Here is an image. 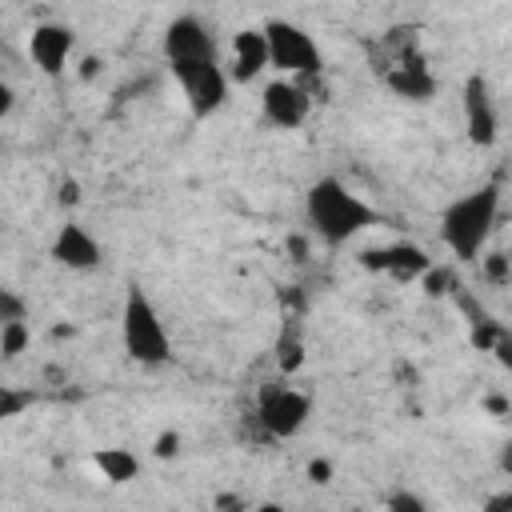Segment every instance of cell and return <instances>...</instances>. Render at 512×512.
<instances>
[{"label":"cell","instance_id":"cell-24","mask_svg":"<svg viewBox=\"0 0 512 512\" xmlns=\"http://www.w3.org/2000/svg\"><path fill=\"white\" fill-rule=\"evenodd\" d=\"M56 200H60V204H68V208H72V204H80V184H76V180H60Z\"/></svg>","mask_w":512,"mask_h":512},{"label":"cell","instance_id":"cell-18","mask_svg":"<svg viewBox=\"0 0 512 512\" xmlns=\"http://www.w3.org/2000/svg\"><path fill=\"white\" fill-rule=\"evenodd\" d=\"M276 364H280V372H288V376L304 364V344H300L296 332H284V336L276 340Z\"/></svg>","mask_w":512,"mask_h":512},{"label":"cell","instance_id":"cell-25","mask_svg":"<svg viewBox=\"0 0 512 512\" xmlns=\"http://www.w3.org/2000/svg\"><path fill=\"white\" fill-rule=\"evenodd\" d=\"M12 108H16V88L0 76V120H4V116H12Z\"/></svg>","mask_w":512,"mask_h":512},{"label":"cell","instance_id":"cell-5","mask_svg":"<svg viewBox=\"0 0 512 512\" xmlns=\"http://www.w3.org/2000/svg\"><path fill=\"white\" fill-rule=\"evenodd\" d=\"M264 44H268V68H280L284 76L292 80H312L320 68H324V56H320V44L312 40L308 28L292 24V20H264Z\"/></svg>","mask_w":512,"mask_h":512},{"label":"cell","instance_id":"cell-21","mask_svg":"<svg viewBox=\"0 0 512 512\" xmlns=\"http://www.w3.org/2000/svg\"><path fill=\"white\" fill-rule=\"evenodd\" d=\"M480 268L492 284H508V256L504 252H492V256H480Z\"/></svg>","mask_w":512,"mask_h":512},{"label":"cell","instance_id":"cell-7","mask_svg":"<svg viewBox=\"0 0 512 512\" xmlns=\"http://www.w3.org/2000/svg\"><path fill=\"white\" fill-rule=\"evenodd\" d=\"M312 416V396L292 388V384H264L256 396V424L268 440H292L304 432Z\"/></svg>","mask_w":512,"mask_h":512},{"label":"cell","instance_id":"cell-2","mask_svg":"<svg viewBox=\"0 0 512 512\" xmlns=\"http://www.w3.org/2000/svg\"><path fill=\"white\" fill-rule=\"evenodd\" d=\"M304 216H308V228L328 244V248H340L348 244L352 236H360L364 228H372L380 216L368 200H360L340 176H320L308 184L304 192Z\"/></svg>","mask_w":512,"mask_h":512},{"label":"cell","instance_id":"cell-26","mask_svg":"<svg viewBox=\"0 0 512 512\" xmlns=\"http://www.w3.org/2000/svg\"><path fill=\"white\" fill-rule=\"evenodd\" d=\"M328 476H332V464H328V460H312V464H308V480L328 484Z\"/></svg>","mask_w":512,"mask_h":512},{"label":"cell","instance_id":"cell-20","mask_svg":"<svg viewBox=\"0 0 512 512\" xmlns=\"http://www.w3.org/2000/svg\"><path fill=\"white\" fill-rule=\"evenodd\" d=\"M4 320H28V300L0 284V324Z\"/></svg>","mask_w":512,"mask_h":512},{"label":"cell","instance_id":"cell-10","mask_svg":"<svg viewBox=\"0 0 512 512\" xmlns=\"http://www.w3.org/2000/svg\"><path fill=\"white\" fill-rule=\"evenodd\" d=\"M460 104H464V136L472 148H492L500 136V112L492 100V88L480 72H472L460 88Z\"/></svg>","mask_w":512,"mask_h":512},{"label":"cell","instance_id":"cell-13","mask_svg":"<svg viewBox=\"0 0 512 512\" xmlns=\"http://www.w3.org/2000/svg\"><path fill=\"white\" fill-rule=\"evenodd\" d=\"M48 252H52V260H56L60 268H68V272H92V268H100V260H104L100 240H96L84 224H76V220H64V224L56 228Z\"/></svg>","mask_w":512,"mask_h":512},{"label":"cell","instance_id":"cell-27","mask_svg":"<svg viewBox=\"0 0 512 512\" xmlns=\"http://www.w3.org/2000/svg\"><path fill=\"white\" fill-rule=\"evenodd\" d=\"M216 508H244V500H236V496H216Z\"/></svg>","mask_w":512,"mask_h":512},{"label":"cell","instance_id":"cell-4","mask_svg":"<svg viewBox=\"0 0 512 512\" xmlns=\"http://www.w3.org/2000/svg\"><path fill=\"white\" fill-rule=\"evenodd\" d=\"M120 344L128 352V360L144 364V368H160L172 360V336L160 320V308L152 304V296L132 284L120 308Z\"/></svg>","mask_w":512,"mask_h":512},{"label":"cell","instance_id":"cell-8","mask_svg":"<svg viewBox=\"0 0 512 512\" xmlns=\"http://www.w3.org/2000/svg\"><path fill=\"white\" fill-rule=\"evenodd\" d=\"M312 112V96L304 88V80H292V76H280V80H268L260 88V116L280 128V132H296Z\"/></svg>","mask_w":512,"mask_h":512},{"label":"cell","instance_id":"cell-23","mask_svg":"<svg viewBox=\"0 0 512 512\" xmlns=\"http://www.w3.org/2000/svg\"><path fill=\"white\" fill-rule=\"evenodd\" d=\"M152 452L164 456V460H172V456L180 452V436H176V432H160V436L152 440Z\"/></svg>","mask_w":512,"mask_h":512},{"label":"cell","instance_id":"cell-9","mask_svg":"<svg viewBox=\"0 0 512 512\" xmlns=\"http://www.w3.org/2000/svg\"><path fill=\"white\" fill-rule=\"evenodd\" d=\"M160 52H164V60L168 64H192V60H220L216 52V36H212V28L200 20V16H192V12H184V16H176V20H168V28H164V40H160Z\"/></svg>","mask_w":512,"mask_h":512},{"label":"cell","instance_id":"cell-6","mask_svg":"<svg viewBox=\"0 0 512 512\" xmlns=\"http://www.w3.org/2000/svg\"><path fill=\"white\" fill-rule=\"evenodd\" d=\"M176 88L184 92V104L192 112V120H212L232 92L228 72L220 68V60H192V64H168Z\"/></svg>","mask_w":512,"mask_h":512},{"label":"cell","instance_id":"cell-19","mask_svg":"<svg viewBox=\"0 0 512 512\" xmlns=\"http://www.w3.org/2000/svg\"><path fill=\"white\" fill-rule=\"evenodd\" d=\"M420 288H424L428 296H448V292H452V272H448V268L428 264V268L420 272Z\"/></svg>","mask_w":512,"mask_h":512},{"label":"cell","instance_id":"cell-17","mask_svg":"<svg viewBox=\"0 0 512 512\" xmlns=\"http://www.w3.org/2000/svg\"><path fill=\"white\" fill-rule=\"evenodd\" d=\"M32 404H36V396H32L28 388L0 384V424H4V420H12V416H20V412H28Z\"/></svg>","mask_w":512,"mask_h":512},{"label":"cell","instance_id":"cell-16","mask_svg":"<svg viewBox=\"0 0 512 512\" xmlns=\"http://www.w3.org/2000/svg\"><path fill=\"white\" fill-rule=\"evenodd\" d=\"M28 340H32L28 320H4V324H0V356H4V360H16V356L28 348Z\"/></svg>","mask_w":512,"mask_h":512},{"label":"cell","instance_id":"cell-22","mask_svg":"<svg viewBox=\"0 0 512 512\" xmlns=\"http://www.w3.org/2000/svg\"><path fill=\"white\" fill-rule=\"evenodd\" d=\"M384 508H392V512H424L428 504L416 492H392V496H384Z\"/></svg>","mask_w":512,"mask_h":512},{"label":"cell","instance_id":"cell-1","mask_svg":"<svg viewBox=\"0 0 512 512\" xmlns=\"http://www.w3.org/2000/svg\"><path fill=\"white\" fill-rule=\"evenodd\" d=\"M368 64L376 72V80L408 104H428L436 96V72L428 68L424 52H420V28L416 24H400L388 28L380 40L368 44Z\"/></svg>","mask_w":512,"mask_h":512},{"label":"cell","instance_id":"cell-3","mask_svg":"<svg viewBox=\"0 0 512 512\" xmlns=\"http://www.w3.org/2000/svg\"><path fill=\"white\" fill-rule=\"evenodd\" d=\"M500 216V184H480L456 200H448V208L440 212V240L444 248L460 260V264H476L492 240Z\"/></svg>","mask_w":512,"mask_h":512},{"label":"cell","instance_id":"cell-12","mask_svg":"<svg viewBox=\"0 0 512 512\" xmlns=\"http://www.w3.org/2000/svg\"><path fill=\"white\" fill-rule=\"evenodd\" d=\"M72 48H76V32L60 20H44L28 32V60L44 72V76H60L72 60Z\"/></svg>","mask_w":512,"mask_h":512},{"label":"cell","instance_id":"cell-14","mask_svg":"<svg viewBox=\"0 0 512 512\" xmlns=\"http://www.w3.org/2000/svg\"><path fill=\"white\" fill-rule=\"evenodd\" d=\"M268 68V44H264V28H240L228 44V80L232 84H252L260 72Z\"/></svg>","mask_w":512,"mask_h":512},{"label":"cell","instance_id":"cell-15","mask_svg":"<svg viewBox=\"0 0 512 512\" xmlns=\"http://www.w3.org/2000/svg\"><path fill=\"white\" fill-rule=\"evenodd\" d=\"M92 468L108 480V484H128L140 476V460L128 448H96L92 452Z\"/></svg>","mask_w":512,"mask_h":512},{"label":"cell","instance_id":"cell-11","mask_svg":"<svg viewBox=\"0 0 512 512\" xmlns=\"http://www.w3.org/2000/svg\"><path fill=\"white\" fill-rule=\"evenodd\" d=\"M428 264H432V256H428L420 244H408V240H396V244L364 248V252H360V268L380 272V276H388V280H396V284H416Z\"/></svg>","mask_w":512,"mask_h":512}]
</instances>
